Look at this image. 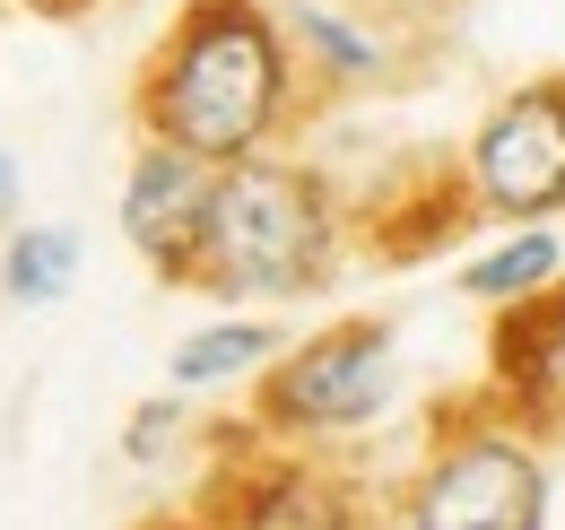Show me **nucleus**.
<instances>
[{
	"label": "nucleus",
	"mask_w": 565,
	"mask_h": 530,
	"mask_svg": "<svg viewBox=\"0 0 565 530\" xmlns=\"http://www.w3.org/2000/svg\"><path fill=\"white\" fill-rule=\"evenodd\" d=\"M305 105H313V87L287 44L279 0H183L131 87L140 139H174L210 166L287 148Z\"/></svg>",
	"instance_id": "obj_1"
},
{
	"label": "nucleus",
	"mask_w": 565,
	"mask_h": 530,
	"mask_svg": "<svg viewBox=\"0 0 565 530\" xmlns=\"http://www.w3.org/2000/svg\"><path fill=\"white\" fill-rule=\"evenodd\" d=\"M349 235L356 218L340 200V183L322 166L270 148V157L217 166L192 287L217 296V305H287V296L331 287V269L349 262Z\"/></svg>",
	"instance_id": "obj_2"
},
{
	"label": "nucleus",
	"mask_w": 565,
	"mask_h": 530,
	"mask_svg": "<svg viewBox=\"0 0 565 530\" xmlns=\"http://www.w3.org/2000/svg\"><path fill=\"white\" fill-rule=\"evenodd\" d=\"M548 435L504 400H461L435 417L418 469L392 487V530H548Z\"/></svg>",
	"instance_id": "obj_3"
},
{
	"label": "nucleus",
	"mask_w": 565,
	"mask_h": 530,
	"mask_svg": "<svg viewBox=\"0 0 565 530\" xmlns=\"http://www.w3.org/2000/svg\"><path fill=\"white\" fill-rule=\"evenodd\" d=\"M392 400H401V331L374 314H349V322H322L279 348V365L253 383V426L270 444L331 453L365 426H383Z\"/></svg>",
	"instance_id": "obj_4"
},
{
	"label": "nucleus",
	"mask_w": 565,
	"mask_h": 530,
	"mask_svg": "<svg viewBox=\"0 0 565 530\" xmlns=\"http://www.w3.org/2000/svg\"><path fill=\"white\" fill-rule=\"evenodd\" d=\"M201 530H374V496L313 444H270L253 417L217 435Z\"/></svg>",
	"instance_id": "obj_5"
},
{
	"label": "nucleus",
	"mask_w": 565,
	"mask_h": 530,
	"mask_svg": "<svg viewBox=\"0 0 565 530\" xmlns=\"http://www.w3.org/2000/svg\"><path fill=\"white\" fill-rule=\"evenodd\" d=\"M461 209L479 226H531L565 218V78H522L470 123L452 157Z\"/></svg>",
	"instance_id": "obj_6"
},
{
	"label": "nucleus",
	"mask_w": 565,
	"mask_h": 530,
	"mask_svg": "<svg viewBox=\"0 0 565 530\" xmlns=\"http://www.w3.org/2000/svg\"><path fill=\"white\" fill-rule=\"evenodd\" d=\"M210 192H217V166L192 157V148H174V139H140L131 166H122L114 226H122V244H131L166 287H192V269H201Z\"/></svg>",
	"instance_id": "obj_7"
},
{
	"label": "nucleus",
	"mask_w": 565,
	"mask_h": 530,
	"mask_svg": "<svg viewBox=\"0 0 565 530\" xmlns=\"http://www.w3.org/2000/svg\"><path fill=\"white\" fill-rule=\"evenodd\" d=\"M287 44L305 62V87L313 96H374L409 70V44L401 26H383L374 9H349V0H279Z\"/></svg>",
	"instance_id": "obj_8"
},
{
	"label": "nucleus",
	"mask_w": 565,
	"mask_h": 530,
	"mask_svg": "<svg viewBox=\"0 0 565 530\" xmlns=\"http://www.w3.org/2000/svg\"><path fill=\"white\" fill-rule=\"evenodd\" d=\"M488 322V400H504L540 435H565V287L504 305Z\"/></svg>",
	"instance_id": "obj_9"
},
{
	"label": "nucleus",
	"mask_w": 565,
	"mask_h": 530,
	"mask_svg": "<svg viewBox=\"0 0 565 530\" xmlns=\"http://www.w3.org/2000/svg\"><path fill=\"white\" fill-rule=\"evenodd\" d=\"M287 331L270 314H210L166 348V383L183 400H210V392H253L270 365H279Z\"/></svg>",
	"instance_id": "obj_10"
},
{
	"label": "nucleus",
	"mask_w": 565,
	"mask_h": 530,
	"mask_svg": "<svg viewBox=\"0 0 565 530\" xmlns=\"http://www.w3.org/2000/svg\"><path fill=\"white\" fill-rule=\"evenodd\" d=\"M461 296L470 305H488V314H504V305H531V296H548V287H565V235L557 218H531V226H495L479 253H461Z\"/></svg>",
	"instance_id": "obj_11"
},
{
	"label": "nucleus",
	"mask_w": 565,
	"mask_h": 530,
	"mask_svg": "<svg viewBox=\"0 0 565 530\" xmlns=\"http://www.w3.org/2000/svg\"><path fill=\"white\" fill-rule=\"evenodd\" d=\"M78 269H87V244H78V226H62V218L0 235V296L9 305H62L78 287Z\"/></svg>",
	"instance_id": "obj_12"
},
{
	"label": "nucleus",
	"mask_w": 565,
	"mask_h": 530,
	"mask_svg": "<svg viewBox=\"0 0 565 530\" xmlns=\"http://www.w3.org/2000/svg\"><path fill=\"white\" fill-rule=\"evenodd\" d=\"M183 435H192V400L166 383L157 400H140V409H131V426H122V462L157 469L166 453H174V444H183Z\"/></svg>",
	"instance_id": "obj_13"
},
{
	"label": "nucleus",
	"mask_w": 565,
	"mask_h": 530,
	"mask_svg": "<svg viewBox=\"0 0 565 530\" xmlns=\"http://www.w3.org/2000/svg\"><path fill=\"white\" fill-rule=\"evenodd\" d=\"M0 226H18V157L0 148Z\"/></svg>",
	"instance_id": "obj_14"
},
{
	"label": "nucleus",
	"mask_w": 565,
	"mask_h": 530,
	"mask_svg": "<svg viewBox=\"0 0 565 530\" xmlns=\"http://www.w3.org/2000/svg\"><path fill=\"white\" fill-rule=\"evenodd\" d=\"M383 18H444V9H461V0H374Z\"/></svg>",
	"instance_id": "obj_15"
}]
</instances>
